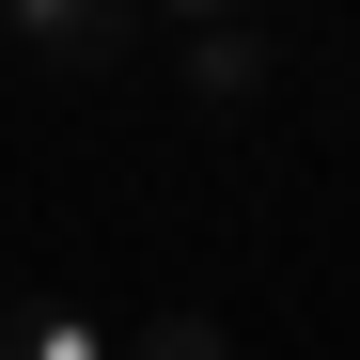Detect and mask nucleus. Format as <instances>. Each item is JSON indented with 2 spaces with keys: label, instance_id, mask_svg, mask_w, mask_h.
<instances>
[{
  "label": "nucleus",
  "instance_id": "1",
  "mask_svg": "<svg viewBox=\"0 0 360 360\" xmlns=\"http://www.w3.org/2000/svg\"><path fill=\"white\" fill-rule=\"evenodd\" d=\"M0 32H16L32 63H126L141 0H0Z\"/></svg>",
  "mask_w": 360,
  "mask_h": 360
},
{
  "label": "nucleus",
  "instance_id": "3",
  "mask_svg": "<svg viewBox=\"0 0 360 360\" xmlns=\"http://www.w3.org/2000/svg\"><path fill=\"white\" fill-rule=\"evenodd\" d=\"M126 360H219V329H204V314H141V329H126Z\"/></svg>",
  "mask_w": 360,
  "mask_h": 360
},
{
  "label": "nucleus",
  "instance_id": "2",
  "mask_svg": "<svg viewBox=\"0 0 360 360\" xmlns=\"http://www.w3.org/2000/svg\"><path fill=\"white\" fill-rule=\"evenodd\" d=\"M0 360H126V329H94L79 297H16L0 314Z\"/></svg>",
  "mask_w": 360,
  "mask_h": 360
},
{
  "label": "nucleus",
  "instance_id": "4",
  "mask_svg": "<svg viewBox=\"0 0 360 360\" xmlns=\"http://www.w3.org/2000/svg\"><path fill=\"white\" fill-rule=\"evenodd\" d=\"M157 16H172V32H235L251 0H157Z\"/></svg>",
  "mask_w": 360,
  "mask_h": 360
}]
</instances>
